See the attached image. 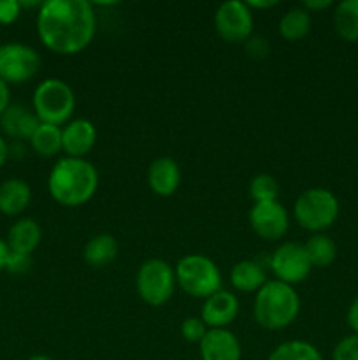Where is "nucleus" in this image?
<instances>
[{
  "instance_id": "obj_33",
  "label": "nucleus",
  "mask_w": 358,
  "mask_h": 360,
  "mask_svg": "<svg viewBox=\"0 0 358 360\" xmlns=\"http://www.w3.org/2000/svg\"><path fill=\"white\" fill-rule=\"evenodd\" d=\"M11 105V90H9V84L4 83L0 79V116L6 112V109Z\"/></svg>"
},
{
  "instance_id": "obj_35",
  "label": "nucleus",
  "mask_w": 358,
  "mask_h": 360,
  "mask_svg": "<svg viewBox=\"0 0 358 360\" xmlns=\"http://www.w3.org/2000/svg\"><path fill=\"white\" fill-rule=\"evenodd\" d=\"M246 6L249 7V9H270V7L277 6V0H263V2H260V0H248L246 2Z\"/></svg>"
},
{
  "instance_id": "obj_32",
  "label": "nucleus",
  "mask_w": 358,
  "mask_h": 360,
  "mask_svg": "<svg viewBox=\"0 0 358 360\" xmlns=\"http://www.w3.org/2000/svg\"><path fill=\"white\" fill-rule=\"evenodd\" d=\"M346 322L350 326V329L353 330V334H358V295L353 299V302L347 308Z\"/></svg>"
},
{
  "instance_id": "obj_24",
  "label": "nucleus",
  "mask_w": 358,
  "mask_h": 360,
  "mask_svg": "<svg viewBox=\"0 0 358 360\" xmlns=\"http://www.w3.org/2000/svg\"><path fill=\"white\" fill-rule=\"evenodd\" d=\"M267 360H325L323 355L319 354L318 348L314 345L307 343V341L293 340L284 341V343L277 345Z\"/></svg>"
},
{
  "instance_id": "obj_9",
  "label": "nucleus",
  "mask_w": 358,
  "mask_h": 360,
  "mask_svg": "<svg viewBox=\"0 0 358 360\" xmlns=\"http://www.w3.org/2000/svg\"><path fill=\"white\" fill-rule=\"evenodd\" d=\"M214 28L225 42H246L253 32L251 9L241 0L223 2L214 14Z\"/></svg>"
},
{
  "instance_id": "obj_22",
  "label": "nucleus",
  "mask_w": 358,
  "mask_h": 360,
  "mask_svg": "<svg viewBox=\"0 0 358 360\" xmlns=\"http://www.w3.org/2000/svg\"><path fill=\"white\" fill-rule=\"evenodd\" d=\"M32 150L41 157H55L62 151V127L41 123L30 137Z\"/></svg>"
},
{
  "instance_id": "obj_29",
  "label": "nucleus",
  "mask_w": 358,
  "mask_h": 360,
  "mask_svg": "<svg viewBox=\"0 0 358 360\" xmlns=\"http://www.w3.org/2000/svg\"><path fill=\"white\" fill-rule=\"evenodd\" d=\"M246 53H248L249 58L253 60H263L269 56L270 46L269 41L263 37H249L248 41L244 42Z\"/></svg>"
},
{
  "instance_id": "obj_20",
  "label": "nucleus",
  "mask_w": 358,
  "mask_h": 360,
  "mask_svg": "<svg viewBox=\"0 0 358 360\" xmlns=\"http://www.w3.org/2000/svg\"><path fill=\"white\" fill-rule=\"evenodd\" d=\"M333 28L346 42L358 41V0H343L333 11Z\"/></svg>"
},
{
  "instance_id": "obj_18",
  "label": "nucleus",
  "mask_w": 358,
  "mask_h": 360,
  "mask_svg": "<svg viewBox=\"0 0 358 360\" xmlns=\"http://www.w3.org/2000/svg\"><path fill=\"white\" fill-rule=\"evenodd\" d=\"M118 241L111 234H97L84 246V262L93 269H104L118 257Z\"/></svg>"
},
{
  "instance_id": "obj_36",
  "label": "nucleus",
  "mask_w": 358,
  "mask_h": 360,
  "mask_svg": "<svg viewBox=\"0 0 358 360\" xmlns=\"http://www.w3.org/2000/svg\"><path fill=\"white\" fill-rule=\"evenodd\" d=\"M9 246L7 243L0 238V271L6 269V264H7V257H9Z\"/></svg>"
},
{
  "instance_id": "obj_8",
  "label": "nucleus",
  "mask_w": 358,
  "mask_h": 360,
  "mask_svg": "<svg viewBox=\"0 0 358 360\" xmlns=\"http://www.w3.org/2000/svg\"><path fill=\"white\" fill-rule=\"evenodd\" d=\"M41 69V55L32 46L7 42L0 46V79L7 84L30 81Z\"/></svg>"
},
{
  "instance_id": "obj_31",
  "label": "nucleus",
  "mask_w": 358,
  "mask_h": 360,
  "mask_svg": "<svg viewBox=\"0 0 358 360\" xmlns=\"http://www.w3.org/2000/svg\"><path fill=\"white\" fill-rule=\"evenodd\" d=\"M21 2L18 0H0V25H11L21 16Z\"/></svg>"
},
{
  "instance_id": "obj_37",
  "label": "nucleus",
  "mask_w": 358,
  "mask_h": 360,
  "mask_svg": "<svg viewBox=\"0 0 358 360\" xmlns=\"http://www.w3.org/2000/svg\"><path fill=\"white\" fill-rule=\"evenodd\" d=\"M7 157H9V146H7L6 139L0 136V167L7 162Z\"/></svg>"
},
{
  "instance_id": "obj_17",
  "label": "nucleus",
  "mask_w": 358,
  "mask_h": 360,
  "mask_svg": "<svg viewBox=\"0 0 358 360\" xmlns=\"http://www.w3.org/2000/svg\"><path fill=\"white\" fill-rule=\"evenodd\" d=\"M32 200V190L25 179L11 178L0 185V213L18 217L23 213Z\"/></svg>"
},
{
  "instance_id": "obj_21",
  "label": "nucleus",
  "mask_w": 358,
  "mask_h": 360,
  "mask_svg": "<svg viewBox=\"0 0 358 360\" xmlns=\"http://www.w3.org/2000/svg\"><path fill=\"white\" fill-rule=\"evenodd\" d=\"M311 13H307L304 7H293L281 18L279 34L284 41L297 42L311 32Z\"/></svg>"
},
{
  "instance_id": "obj_16",
  "label": "nucleus",
  "mask_w": 358,
  "mask_h": 360,
  "mask_svg": "<svg viewBox=\"0 0 358 360\" xmlns=\"http://www.w3.org/2000/svg\"><path fill=\"white\" fill-rule=\"evenodd\" d=\"M42 229L34 218H20L7 232V246L9 252L32 255L41 245Z\"/></svg>"
},
{
  "instance_id": "obj_25",
  "label": "nucleus",
  "mask_w": 358,
  "mask_h": 360,
  "mask_svg": "<svg viewBox=\"0 0 358 360\" xmlns=\"http://www.w3.org/2000/svg\"><path fill=\"white\" fill-rule=\"evenodd\" d=\"M277 193H279V185L270 174H258L249 183V197L255 200V204L277 200Z\"/></svg>"
},
{
  "instance_id": "obj_27",
  "label": "nucleus",
  "mask_w": 358,
  "mask_h": 360,
  "mask_svg": "<svg viewBox=\"0 0 358 360\" xmlns=\"http://www.w3.org/2000/svg\"><path fill=\"white\" fill-rule=\"evenodd\" d=\"M332 360H358V334H350L336 345Z\"/></svg>"
},
{
  "instance_id": "obj_2",
  "label": "nucleus",
  "mask_w": 358,
  "mask_h": 360,
  "mask_svg": "<svg viewBox=\"0 0 358 360\" xmlns=\"http://www.w3.org/2000/svg\"><path fill=\"white\" fill-rule=\"evenodd\" d=\"M98 188V171L86 158L63 157L53 165L48 178L49 195L65 207L90 202Z\"/></svg>"
},
{
  "instance_id": "obj_30",
  "label": "nucleus",
  "mask_w": 358,
  "mask_h": 360,
  "mask_svg": "<svg viewBox=\"0 0 358 360\" xmlns=\"http://www.w3.org/2000/svg\"><path fill=\"white\" fill-rule=\"evenodd\" d=\"M32 267V255H23V253L11 252L7 257L6 271L13 274H25L28 273Z\"/></svg>"
},
{
  "instance_id": "obj_4",
  "label": "nucleus",
  "mask_w": 358,
  "mask_h": 360,
  "mask_svg": "<svg viewBox=\"0 0 358 360\" xmlns=\"http://www.w3.org/2000/svg\"><path fill=\"white\" fill-rule=\"evenodd\" d=\"M32 105L39 122L62 127L72 118L76 109V95L69 83L58 77H49L39 83L34 90Z\"/></svg>"
},
{
  "instance_id": "obj_15",
  "label": "nucleus",
  "mask_w": 358,
  "mask_h": 360,
  "mask_svg": "<svg viewBox=\"0 0 358 360\" xmlns=\"http://www.w3.org/2000/svg\"><path fill=\"white\" fill-rule=\"evenodd\" d=\"M147 185L158 197H171L181 185V169L171 157H160L147 167Z\"/></svg>"
},
{
  "instance_id": "obj_5",
  "label": "nucleus",
  "mask_w": 358,
  "mask_h": 360,
  "mask_svg": "<svg viewBox=\"0 0 358 360\" xmlns=\"http://www.w3.org/2000/svg\"><path fill=\"white\" fill-rule=\"evenodd\" d=\"M174 271L175 283L192 297L206 301L207 297L221 290V273L209 257L200 253L185 255L175 264Z\"/></svg>"
},
{
  "instance_id": "obj_34",
  "label": "nucleus",
  "mask_w": 358,
  "mask_h": 360,
  "mask_svg": "<svg viewBox=\"0 0 358 360\" xmlns=\"http://www.w3.org/2000/svg\"><path fill=\"white\" fill-rule=\"evenodd\" d=\"M332 6V0H304L302 2V7H304L307 13L311 11H325Z\"/></svg>"
},
{
  "instance_id": "obj_7",
  "label": "nucleus",
  "mask_w": 358,
  "mask_h": 360,
  "mask_svg": "<svg viewBox=\"0 0 358 360\" xmlns=\"http://www.w3.org/2000/svg\"><path fill=\"white\" fill-rule=\"evenodd\" d=\"M175 271L161 259H150L139 267L135 276V288L139 297L147 306H164L171 301L175 290Z\"/></svg>"
},
{
  "instance_id": "obj_28",
  "label": "nucleus",
  "mask_w": 358,
  "mask_h": 360,
  "mask_svg": "<svg viewBox=\"0 0 358 360\" xmlns=\"http://www.w3.org/2000/svg\"><path fill=\"white\" fill-rule=\"evenodd\" d=\"M25 111L27 109L21 108V105H9L6 109V112L0 116V123H2V129L6 130L7 136L16 137L18 139V127H20V120Z\"/></svg>"
},
{
  "instance_id": "obj_10",
  "label": "nucleus",
  "mask_w": 358,
  "mask_h": 360,
  "mask_svg": "<svg viewBox=\"0 0 358 360\" xmlns=\"http://www.w3.org/2000/svg\"><path fill=\"white\" fill-rule=\"evenodd\" d=\"M269 264L276 280L291 285V287L302 283L312 269L304 245H298V243H283L281 246H277Z\"/></svg>"
},
{
  "instance_id": "obj_38",
  "label": "nucleus",
  "mask_w": 358,
  "mask_h": 360,
  "mask_svg": "<svg viewBox=\"0 0 358 360\" xmlns=\"http://www.w3.org/2000/svg\"><path fill=\"white\" fill-rule=\"evenodd\" d=\"M28 360H53V359L48 357V355H41V354H39V355H32V357L28 359Z\"/></svg>"
},
{
  "instance_id": "obj_23",
  "label": "nucleus",
  "mask_w": 358,
  "mask_h": 360,
  "mask_svg": "<svg viewBox=\"0 0 358 360\" xmlns=\"http://www.w3.org/2000/svg\"><path fill=\"white\" fill-rule=\"evenodd\" d=\"M312 267H329L337 257V246L326 234H312L304 245Z\"/></svg>"
},
{
  "instance_id": "obj_11",
  "label": "nucleus",
  "mask_w": 358,
  "mask_h": 360,
  "mask_svg": "<svg viewBox=\"0 0 358 360\" xmlns=\"http://www.w3.org/2000/svg\"><path fill=\"white\" fill-rule=\"evenodd\" d=\"M249 225L258 238L277 241L288 232L290 217L283 204L277 200L256 202L249 211Z\"/></svg>"
},
{
  "instance_id": "obj_26",
  "label": "nucleus",
  "mask_w": 358,
  "mask_h": 360,
  "mask_svg": "<svg viewBox=\"0 0 358 360\" xmlns=\"http://www.w3.org/2000/svg\"><path fill=\"white\" fill-rule=\"evenodd\" d=\"M207 326L202 322V319H197V316H188V319L183 320L181 323V334L188 343L200 345V341L204 340V336L207 334Z\"/></svg>"
},
{
  "instance_id": "obj_13",
  "label": "nucleus",
  "mask_w": 358,
  "mask_h": 360,
  "mask_svg": "<svg viewBox=\"0 0 358 360\" xmlns=\"http://www.w3.org/2000/svg\"><path fill=\"white\" fill-rule=\"evenodd\" d=\"M97 143V129L86 118H77L62 129V151L70 158H84Z\"/></svg>"
},
{
  "instance_id": "obj_6",
  "label": "nucleus",
  "mask_w": 358,
  "mask_h": 360,
  "mask_svg": "<svg viewBox=\"0 0 358 360\" xmlns=\"http://www.w3.org/2000/svg\"><path fill=\"white\" fill-rule=\"evenodd\" d=\"M293 217L305 231L323 234L339 217V200L326 188H309L295 200Z\"/></svg>"
},
{
  "instance_id": "obj_12",
  "label": "nucleus",
  "mask_w": 358,
  "mask_h": 360,
  "mask_svg": "<svg viewBox=\"0 0 358 360\" xmlns=\"http://www.w3.org/2000/svg\"><path fill=\"white\" fill-rule=\"evenodd\" d=\"M239 299L232 292L218 290L202 304L200 319L207 329H227L239 315Z\"/></svg>"
},
{
  "instance_id": "obj_19",
  "label": "nucleus",
  "mask_w": 358,
  "mask_h": 360,
  "mask_svg": "<svg viewBox=\"0 0 358 360\" xmlns=\"http://www.w3.org/2000/svg\"><path fill=\"white\" fill-rule=\"evenodd\" d=\"M230 283L239 292H258L267 283L265 271L255 260H242L230 269Z\"/></svg>"
},
{
  "instance_id": "obj_14",
  "label": "nucleus",
  "mask_w": 358,
  "mask_h": 360,
  "mask_svg": "<svg viewBox=\"0 0 358 360\" xmlns=\"http://www.w3.org/2000/svg\"><path fill=\"white\" fill-rule=\"evenodd\" d=\"M200 360H241L242 348L228 329H209L199 345Z\"/></svg>"
},
{
  "instance_id": "obj_3",
  "label": "nucleus",
  "mask_w": 358,
  "mask_h": 360,
  "mask_svg": "<svg viewBox=\"0 0 358 360\" xmlns=\"http://www.w3.org/2000/svg\"><path fill=\"white\" fill-rule=\"evenodd\" d=\"M300 311V299L291 285L267 281L255 295L253 315L256 323L267 330H283L295 322Z\"/></svg>"
},
{
  "instance_id": "obj_1",
  "label": "nucleus",
  "mask_w": 358,
  "mask_h": 360,
  "mask_svg": "<svg viewBox=\"0 0 358 360\" xmlns=\"http://www.w3.org/2000/svg\"><path fill=\"white\" fill-rule=\"evenodd\" d=\"M97 14L86 0H46L37 13V34L56 55H76L91 44Z\"/></svg>"
}]
</instances>
